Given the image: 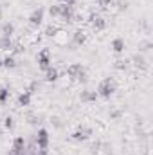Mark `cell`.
Returning <instances> with one entry per match:
<instances>
[{
	"label": "cell",
	"instance_id": "obj_1",
	"mask_svg": "<svg viewBox=\"0 0 153 155\" xmlns=\"http://www.w3.org/2000/svg\"><path fill=\"white\" fill-rule=\"evenodd\" d=\"M115 90H117V83H115L114 78H105V79H101V83L97 85V96L99 97H103V99H110L112 96L115 94Z\"/></svg>",
	"mask_w": 153,
	"mask_h": 155
},
{
	"label": "cell",
	"instance_id": "obj_2",
	"mask_svg": "<svg viewBox=\"0 0 153 155\" xmlns=\"http://www.w3.org/2000/svg\"><path fill=\"white\" fill-rule=\"evenodd\" d=\"M67 74H69V78H72V79H76V81H86V71H85V67H83L81 63H72V65H69V67H67Z\"/></svg>",
	"mask_w": 153,
	"mask_h": 155
},
{
	"label": "cell",
	"instance_id": "obj_3",
	"mask_svg": "<svg viewBox=\"0 0 153 155\" xmlns=\"http://www.w3.org/2000/svg\"><path fill=\"white\" fill-rule=\"evenodd\" d=\"M34 143H36V148L38 150H47L49 148V130L47 128H38Z\"/></svg>",
	"mask_w": 153,
	"mask_h": 155
},
{
	"label": "cell",
	"instance_id": "obj_4",
	"mask_svg": "<svg viewBox=\"0 0 153 155\" xmlns=\"http://www.w3.org/2000/svg\"><path fill=\"white\" fill-rule=\"evenodd\" d=\"M52 67V60H50V52H49V49H41L38 54V69L40 71H47V69H50Z\"/></svg>",
	"mask_w": 153,
	"mask_h": 155
},
{
	"label": "cell",
	"instance_id": "obj_5",
	"mask_svg": "<svg viewBox=\"0 0 153 155\" xmlns=\"http://www.w3.org/2000/svg\"><path fill=\"white\" fill-rule=\"evenodd\" d=\"M43 15H45V9H43V7L34 9V11L29 15V25H31L33 29H38L40 25H41V22H43Z\"/></svg>",
	"mask_w": 153,
	"mask_h": 155
},
{
	"label": "cell",
	"instance_id": "obj_6",
	"mask_svg": "<svg viewBox=\"0 0 153 155\" xmlns=\"http://www.w3.org/2000/svg\"><path fill=\"white\" fill-rule=\"evenodd\" d=\"M90 135H92V128H88V126H79L76 132H72L70 139L76 141V143H83V141H86Z\"/></svg>",
	"mask_w": 153,
	"mask_h": 155
},
{
	"label": "cell",
	"instance_id": "obj_7",
	"mask_svg": "<svg viewBox=\"0 0 153 155\" xmlns=\"http://www.w3.org/2000/svg\"><path fill=\"white\" fill-rule=\"evenodd\" d=\"M97 97H99V96H97L96 90H88V88H85V90L79 92V101H81V103H96Z\"/></svg>",
	"mask_w": 153,
	"mask_h": 155
},
{
	"label": "cell",
	"instance_id": "obj_8",
	"mask_svg": "<svg viewBox=\"0 0 153 155\" xmlns=\"http://www.w3.org/2000/svg\"><path fill=\"white\" fill-rule=\"evenodd\" d=\"M11 150H15V152H20V153H27V148H25V139H24V135H18V137H15L13 139V146H11Z\"/></svg>",
	"mask_w": 153,
	"mask_h": 155
},
{
	"label": "cell",
	"instance_id": "obj_9",
	"mask_svg": "<svg viewBox=\"0 0 153 155\" xmlns=\"http://www.w3.org/2000/svg\"><path fill=\"white\" fill-rule=\"evenodd\" d=\"M90 22H92V27L96 31H105L106 29V20L103 16H97V15H92L90 16Z\"/></svg>",
	"mask_w": 153,
	"mask_h": 155
},
{
	"label": "cell",
	"instance_id": "obj_10",
	"mask_svg": "<svg viewBox=\"0 0 153 155\" xmlns=\"http://www.w3.org/2000/svg\"><path fill=\"white\" fill-rule=\"evenodd\" d=\"M0 35H2L4 38H11V36L15 35V25H13L11 22L2 24V27H0Z\"/></svg>",
	"mask_w": 153,
	"mask_h": 155
},
{
	"label": "cell",
	"instance_id": "obj_11",
	"mask_svg": "<svg viewBox=\"0 0 153 155\" xmlns=\"http://www.w3.org/2000/svg\"><path fill=\"white\" fill-rule=\"evenodd\" d=\"M31 101H33V94L29 90H25V92H22L18 96V107H29Z\"/></svg>",
	"mask_w": 153,
	"mask_h": 155
},
{
	"label": "cell",
	"instance_id": "obj_12",
	"mask_svg": "<svg viewBox=\"0 0 153 155\" xmlns=\"http://www.w3.org/2000/svg\"><path fill=\"white\" fill-rule=\"evenodd\" d=\"M124 49H126V41L122 38H114L112 40V51L117 52V54H121V52H124Z\"/></svg>",
	"mask_w": 153,
	"mask_h": 155
},
{
	"label": "cell",
	"instance_id": "obj_13",
	"mask_svg": "<svg viewBox=\"0 0 153 155\" xmlns=\"http://www.w3.org/2000/svg\"><path fill=\"white\" fill-rule=\"evenodd\" d=\"M58 79H60V72H58V69L50 67V69L45 71V81H47V83H54V81H58Z\"/></svg>",
	"mask_w": 153,
	"mask_h": 155
},
{
	"label": "cell",
	"instance_id": "obj_14",
	"mask_svg": "<svg viewBox=\"0 0 153 155\" xmlns=\"http://www.w3.org/2000/svg\"><path fill=\"white\" fill-rule=\"evenodd\" d=\"M4 69H15L16 65H18V61H16V58L15 56H5L4 60H2V63H0Z\"/></svg>",
	"mask_w": 153,
	"mask_h": 155
},
{
	"label": "cell",
	"instance_id": "obj_15",
	"mask_svg": "<svg viewBox=\"0 0 153 155\" xmlns=\"http://www.w3.org/2000/svg\"><path fill=\"white\" fill-rule=\"evenodd\" d=\"M72 41H74L76 45H83V43L86 41V35H85L83 31H76V33L72 35Z\"/></svg>",
	"mask_w": 153,
	"mask_h": 155
},
{
	"label": "cell",
	"instance_id": "obj_16",
	"mask_svg": "<svg viewBox=\"0 0 153 155\" xmlns=\"http://www.w3.org/2000/svg\"><path fill=\"white\" fill-rule=\"evenodd\" d=\"M133 65L139 67V69H146V58L142 54H135L133 56Z\"/></svg>",
	"mask_w": 153,
	"mask_h": 155
},
{
	"label": "cell",
	"instance_id": "obj_17",
	"mask_svg": "<svg viewBox=\"0 0 153 155\" xmlns=\"http://www.w3.org/2000/svg\"><path fill=\"white\" fill-rule=\"evenodd\" d=\"M9 97H11L9 88H7V87H2V88H0V105H5V103L9 101Z\"/></svg>",
	"mask_w": 153,
	"mask_h": 155
},
{
	"label": "cell",
	"instance_id": "obj_18",
	"mask_svg": "<svg viewBox=\"0 0 153 155\" xmlns=\"http://www.w3.org/2000/svg\"><path fill=\"white\" fill-rule=\"evenodd\" d=\"M49 15H50L52 18H60V15H61V4L50 5V7H49Z\"/></svg>",
	"mask_w": 153,
	"mask_h": 155
},
{
	"label": "cell",
	"instance_id": "obj_19",
	"mask_svg": "<svg viewBox=\"0 0 153 155\" xmlns=\"http://www.w3.org/2000/svg\"><path fill=\"white\" fill-rule=\"evenodd\" d=\"M11 49H13V41H11V38L0 36V51H11Z\"/></svg>",
	"mask_w": 153,
	"mask_h": 155
},
{
	"label": "cell",
	"instance_id": "obj_20",
	"mask_svg": "<svg viewBox=\"0 0 153 155\" xmlns=\"http://www.w3.org/2000/svg\"><path fill=\"white\" fill-rule=\"evenodd\" d=\"M128 63H130L128 60H117L114 67L117 69V71H126V69H128Z\"/></svg>",
	"mask_w": 153,
	"mask_h": 155
},
{
	"label": "cell",
	"instance_id": "obj_21",
	"mask_svg": "<svg viewBox=\"0 0 153 155\" xmlns=\"http://www.w3.org/2000/svg\"><path fill=\"white\" fill-rule=\"evenodd\" d=\"M4 126H5V130H13L15 128V119L13 117H5L4 119Z\"/></svg>",
	"mask_w": 153,
	"mask_h": 155
},
{
	"label": "cell",
	"instance_id": "obj_22",
	"mask_svg": "<svg viewBox=\"0 0 153 155\" xmlns=\"http://www.w3.org/2000/svg\"><path fill=\"white\" fill-rule=\"evenodd\" d=\"M56 33H58V29H56L54 25H49V27L45 29V35H47V36H56Z\"/></svg>",
	"mask_w": 153,
	"mask_h": 155
},
{
	"label": "cell",
	"instance_id": "obj_23",
	"mask_svg": "<svg viewBox=\"0 0 153 155\" xmlns=\"http://www.w3.org/2000/svg\"><path fill=\"white\" fill-rule=\"evenodd\" d=\"M97 4H99L103 9H106V7H110V5L114 4V0H97Z\"/></svg>",
	"mask_w": 153,
	"mask_h": 155
},
{
	"label": "cell",
	"instance_id": "obj_24",
	"mask_svg": "<svg viewBox=\"0 0 153 155\" xmlns=\"http://www.w3.org/2000/svg\"><path fill=\"white\" fill-rule=\"evenodd\" d=\"M36 90H40V83H38V81H33V83H31V87H29V92H31V94H34Z\"/></svg>",
	"mask_w": 153,
	"mask_h": 155
},
{
	"label": "cell",
	"instance_id": "obj_25",
	"mask_svg": "<svg viewBox=\"0 0 153 155\" xmlns=\"http://www.w3.org/2000/svg\"><path fill=\"white\" fill-rule=\"evenodd\" d=\"M50 123H52V124H54L56 128H61V126H63V124H61V119H60V117H52V119H50Z\"/></svg>",
	"mask_w": 153,
	"mask_h": 155
},
{
	"label": "cell",
	"instance_id": "obj_26",
	"mask_svg": "<svg viewBox=\"0 0 153 155\" xmlns=\"http://www.w3.org/2000/svg\"><path fill=\"white\" fill-rule=\"evenodd\" d=\"M121 116H122L121 110H112V112H110V119H119Z\"/></svg>",
	"mask_w": 153,
	"mask_h": 155
},
{
	"label": "cell",
	"instance_id": "obj_27",
	"mask_svg": "<svg viewBox=\"0 0 153 155\" xmlns=\"http://www.w3.org/2000/svg\"><path fill=\"white\" fill-rule=\"evenodd\" d=\"M76 2H77V0H61L60 4H65V5H70V7H74V5H76Z\"/></svg>",
	"mask_w": 153,
	"mask_h": 155
}]
</instances>
